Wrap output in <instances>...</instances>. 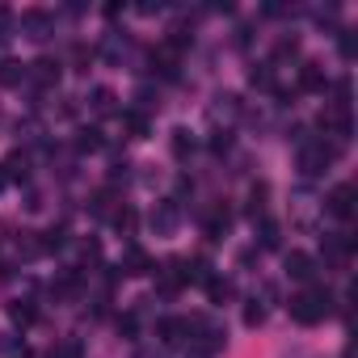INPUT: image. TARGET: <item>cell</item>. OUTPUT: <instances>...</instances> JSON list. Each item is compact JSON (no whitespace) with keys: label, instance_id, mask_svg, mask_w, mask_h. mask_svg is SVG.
Wrapping results in <instances>:
<instances>
[{"label":"cell","instance_id":"1","mask_svg":"<svg viewBox=\"0 0 358 358\" xmlns=\"http://www.w3.org/2000/svg\"><path fill=\"white\" fill-rule=\"evenodd\" d=\"M291 320H299V324H320L329 312H333V295L324 291V287H308V291H299V295H291Z\"/></svg>","mask_w":358,"mask_h":358},{"label":"cell","instance_id":"15","mask_svg":"<svg viewBox=\"0 0 358 358\" xmlns=\"http://www.w3.org/2000/svg\"><path fill=\"white\" fill-rule=\"evenodd\" d=\"M0 169H5V177H9V182H26V173H30V169H26V156H22V152H13V156H9L5 164H0Z\"/></svg>","mask_w":358,"mask_h":358},{"label":"cell","instance_id":"23","mask_svg":"<svg viewBox=\"0 0 358 358\" xmlns=\"http://www.w3.org/2000/svg\"><path fill=\"white\" fill-rule=\"evenodd\" d=\"M9 312H13V320H17V324H30V320H34V308H26V303H13Z\"/></svg>","mask_w":358,"mask_h":358},{"label":"cell","instance_id":"24","mask_svg":"<svg viewBox=\"0 0 358 358\" xmlns=\"http://www.w3.org/2000/svg\"><path fill=\"white\" fill-rule=\"evenodd\" d=\"M341 55H345V59H354V34H350V30L341 34Z\"/></svg>","mask_w":358,"mask_h":358},{"label":"cell","instance_id":"17","mask_svg":"<svg viewBox=\"0 0 358 358\" xmlns=\"http://www.w3.org/2000/svg\"><path fill=\"white\" fill-rule=\"evenodd\" d=\"M122 122H127L131 139H143V135H148V118H143V114H135V110H131V114H122Z\"/></svg>","mask_w":358,"mask_h":358},{"label":"cell","instance_id":"6","mask_svg":"<svg viewBox=\"0 0 358 358\" xmlns=\"http://www.w3.org/2000/svg\"><path fill=\"white\" fill-rule=\"evenodd\" d=\"M324 207H329V215H337V220H350L354 215V186H333L329 190V199H324Z\"/></svg>","mask_w":358,"mask_h":358},{"label":"cell","instance_id":"2","mask_svg":"<svg viewBox=\"0 0 358 358\" xmlns=\"http://www.w3.org/2000/svg\"><path fill=\"white\" fill-rule=\"evenodd\" d=\"M333 156H337V148L329 139H303L299 143V173L303 177H320L333 164Z\"/></svg>","mask_w":358,"mask_h":358},{"label":"cell","instance_id":"16","mask_svg":"<svg viewBox=\"0 0 358 358\" xmlns=\"http://www.w3.org/2000/svg\"><path fill=\"white\" fill-rule=\"evenodd\" d=\"M207 295H211V303H224L232 295V282L228 278H207Z\"/></svg>","mask_w":358,"mask_h":358},{"label":"cell","instance_id":"18","mask_svg":"<svg viewBox=\"0 0 358 358\" xmlns=\"http://www.w3.org/2000/svg\"><path fill=\"white\" fill-rule=\"evenodd\" d=\"M93 110L97 114H114V93L110 89H93Z\"/></svg>","mask_w":358,"mask_h":358},{"label":"cell","instance_id":"12","mask_svg":"<svg viewBox=\"0 0 358 358\" xmlns=\"http://www.w3.org/2000/svg\"><path fill=\"white\" fill-rule=\"evenodd\" d=\"M22 80H26V64H17V59L0 64V85H5V89H17Z\"/></svg>","mask_w":358,"mask_h":358},{"label":"cell","instance_id":"3","mask_svg":"<svg viewBox=\"0 0 358 358\" xmlns=\"http://www.w3.org/2000/svg\"><path fill=\"white\" fill-rule=\"evenodd\" d=\"M177 224H182V203H177V199H160V203L152 207V228H156V236H173Z\"/></svg>","mask_w":358,"mask_h":358},{"label":"cell","instance_id":"30","mask_svg":"<svg viewBox=\"0 0 358 358\" xmlns=\"http://www.w3.org/2000/svg\"><path fill=\"white\" fill-rule=\"evenodd\" d=\"M139 358H156V354H139Z\"/></svg>","mask_w":358,"mask_h":358},{"label":"cell","instance_id":"4","mask_svg":"<svg viewBox=\"0 0 358 358\" xmlns=\"http://www.w3.org/2000/svg\"><path fill=\"white\" fill-rule=\"evenodd\" d=\"M282 270H287V278H295V282H312V278H316V257L303 253V249H291V253L282 257Z\"/></svg>","mask_w":358,"mask_h":358},{"label":"cell","instance_id":"7","mask_svg":"<svg viewBox=\"0 0 358 358\" xmlns=\"http://www.w3.org/2000/svg\"><path fill=\"white\" fill-rule=\"evenodd\" d=\"M22 30H26V38L43 43V38L51 34V13H43V9H30V13H22Z\"/></svg>","mask_w":358,"mask_h":358},{"label":"cell","instance_id":"29","mask_svg":"<svg viewBox=\"0 0 358 358\" xmlns=\"http://www.w3.org/2000/svg\"><path fill=\"white\" fill-rule=\"evenodd\" d=\"M9 186V177H5V169H0V190H5Z\"/></svg>","mask_w":358,"mask_h":358},{"label":"cell","instance_id":"10","mask_svg":"<svg viewBox=\"0 0 358 358\" xmlns=\"http://www.w3.org/2000/svg\"><path fill=\"white\" fill-rule=\"evenodd\" d=\"M299 85H303V89H308V93H320V89H324V68H320V64H312V59H308V64H303V68H299Z\"/></svg>","mask_w":358,"mask_h":358},{"label":"cell","instance_id":"21","mask_svg":"<svg viewBox=\"0 0 358 358\" xmlns=\"http://www.w3.org/2000/svg\"><path fill=\"white\" fill-rule=\"evenodd\" d=\"M262 320H266V308H262V303H257V299H253V303H249V308H245V324H249V329H257V324H262Z\"/></svg>","mask_w":358,"mask_h":358},{"label":"cell","instance_id":"11","mask_svg":"<svg viewBox=\"0 0 358 358\" xmlns=\"http://www.w3.org/2000/svg\"><path fill=\"white\" fill-rule=\"evenodd\" d=\"M236 110H241L236 93H220V97H215V106H211V118H215V122H220V118H228V122H232V118H236Z\"/></svg>","mask_w":358,"mask_h":358},{"label":"cell","instance_id":"14","mask_svg":"<svg viewBox=\"0 0 358 358\" xmlns=\"http://www.w3.org/2000/svg\"><path fill=\"white\" fill-rule=\"evenodd\" d=\"M148 270H152L148 253H143L139 245H131V249H127V270H122V274H148Z\"/></svg>","mask_w":358,"mask_h":358},{"label":"cell","instance_id":"19","mask_svg":"<svg viewBox=\"0 0 358 358\" xmlns=\"http://www.w3.org/2000/svg\"><path fill=\"white\" fill-rule=\"evenodd\" d=\"M262 249H278V224L262 220Z\"/></svg>","mask_w":358,"mask_h":358},{"label":"cell","instance_id":"8","mask_svg":"<svg viewBox=\"0 0 358 358\" xmlns=\"http://www.w3.org/2000/svg\"><path fill=\"white\" fill-rule=\"evenodd\" d=\"M26 80H34V85H43V89H51V85L59 80V64H51V59H38V64H26Z\"/></svg>","mask_w":358,"mask_h":358},{"label":"cell","instance_id":"26","mask_svg":"<svg viewBox=\"0 0 358 358\" xmlns=\"http://www.w3.org/2000/svg\"><path fill=\"white\" fill-rule=\"evenodd\" d=\"M211 148H215V152H228V148H232V135H228V131H220V135H215V143H211Z\"/></svg>","mask_w":358,"mask_h":358},{"label":"cell","instance_id":"25","mask_svg":"<svg viewBox=\"0 0 358 358\" xmlns=\"http://www.w3.org/2000/svg\"><path fill=\"white\" fill-rule=\"evenodd\" d=\"M80 148H89V152H93V148H101V139H97V131H85V135H80Z\"/></svg>","mask_w":358,"mask_h":358},{"label":"cell","instance_id":"13","mask_svg":"<svg viewBox=\"0 0 358 358\" xmlns=\"http://www.w3.org/2000/svg\"><path fill=\"white\" fill-rule=\"evenodd\" d=\"M169 148H173V156H177V160H186V156L194 152V135H190L186 127H177V131H173V139H169Z\"/></svg>","mask_w":358,"mask_h":358},{"label":"cell","instance_id":"27","mask_svg":"<svg viewBox=\"0 0 358 358\" xmlns=\"http://www.w3.org/2000/svg\"><path fill=\"white\" fill-rule=\"evenodd\" d=\"M51 358H80V345H76V341H68V345H64L59 354H51Z\"/></svg>","mask_w":358,"mask_h":358},{"label":"cell","instance_id":"28","mask_svg":"<svg viewBox=\"0 0 358 358\" xmlns=\"http://www.w3.org/2000/svg\"><path fill=\"white\" fill-rule=\"evenodd\" d=\"M5 26H9V13L0 9V38H9V34H5Z\"/></svg>","mask_w":358,"mask_h":358},{"label":"cell","instance_id":"20","mask_svg":"<svg viewBox=\"0 0 358 358\" xmlns=\"http://www.w3.org/2000/svg\"><path fill=\"white\" fill-rule=\"evenodd\" d=\"M220 232H228V211H215L207 220V236H220Z\"/></svg>","mask_w":358,"mask_h":358},{"label":"cell","instance_id":"5","mask_svg":"<svg viewBox=\"0 0 358 358\" xmlns=\"http://www.w3.org/2000/svg\"><path fill=\"white\" fill-rule=\"evenodd\" d=\"M156 333H160V341H164V345H182V341H190L194 324H190L186 316H164V320L156 324Z\"/></svg>","mask_w":358,"mask_h":358},{"label":"cell","instance_id":"22","mask_svg":"<svg viewBox=\"0 0 358 358\" xmlns=\"http://www.w3.org/2000/svg\"><path fill=\"white\" fill-rule=\"evenodd\" d=\"M262 199H266V186H253V194H249V215H253V220H257V215H262V207H266Z\"/></svg>","mask_w":358,"mask_h":358},{"label":"cell","instance_id":"9","mask_svg":"<svg viewBox=\"0 0 358 358\" xmlns=\"http://www.w3.org/2000/svg\"><path fill=\"white\" fill-rule=\"evenodd\" d=\"M182 282H190V274H186V262H182V257L164 262V270H160V287H164V291H177Z\"/></svg>","mask_w":358,"mask_h":358}]
</instances>
